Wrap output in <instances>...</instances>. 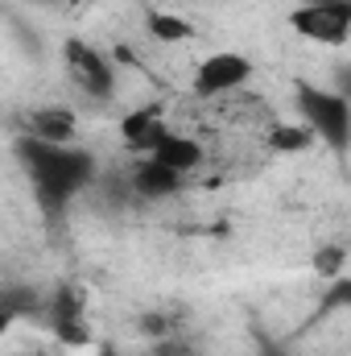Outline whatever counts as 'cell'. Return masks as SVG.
Masks as SVG:
<instances>
[{"label": "cell", "instance_id": "cell-1", "mask_svg": "<svg viewBox=\"0 0 351 356\" xmlns=\"http://www.w3.org/2000/svg\"><path fill=\"white\" fill-rule=\"evenodd\" d=\"M17 162L25 166L37 199L54 211L67 207L71 199H79L95 182V158L79 145H50V141H37V137H21L17 141Z\"/></svg>", "mask_w": 351, "mask_h": 356}, {"label": "cell", "instance_id": "cell-2", "mask_svg": "<svg viewBox=\"0 0 351 356\" xmlns=\"http://www.w3.org/2000/svg\"><path fill=\"white\" fill-rule=\"evenodd\" d=\"M293 99H298L302 124H306L323 145H331V149H348V141H351V104H348V95L298 79Z\"/></svg>", "mask_w": 351, "mask_h": 356}, {"label": "cell", "instance_id": "cell-3", "mask_svg": "<svg viewBox=\"0 0 351 356\" xmlns=\"http://www.w3.org/2000/svg\"><path fill=\"white\" fill-rule=\"evenodd\" d=\"M257 75L252 58H244L240 50H219V54H207L194 71V95L203 99H223V95H236L248 79Z\"/></svg>", "mask_w": 351, "mask_h": 356}, {"label": "cell", "instance_id": "cell-4", "mask_svg": "<svg viewBox=\"0 0 351 356\" xmlns=\"http://www.w3.org/2000/svg\"><path fill=\"white\" fill-rule=\"evenodd\" d=\"M289 29L318 46H343L351 38V0L339 4H302L289 13Z\"/></svg>", "mask_w": 351, "mask_h": 356}, {"label": "cell", "instance_id": "cell-5", "mask_svg": "<svg viewBox=\"0 0 351 356\" xmlns=\"http://www.w3.org/2000/svg\"><path fill=\"white\" fill-rule=\"evenodd\" d=\"M67 71L87 99H112L116 95V67L108 63V54H99L83 38L67 42Z\"/></svg>", "mask_w": 351, "mask_h": 356}, {"label": "cell", "instance_id": "cell-6", "mask_svg": "<svg viewBox=\"0 0 351 356\" xmlns=\"http://www.w3.org/2000/svg\"><path fill=\"white\" fill-rule=\"evenodd\" d=\"M149 158L186 178V175H194V170L203 166V145H198L194 137H182V133H170V129H166V133L157 137V145L149 149Z\"/></svg>", "mask_w": 351, "mask_h": 356}, {"label": "cell", "instance_id": "cell-7", "mask_svg": "<svg viewBox=\"0 0 351 356\" xmlns=\"http://www.w3.org/2000/svg\"><path fill=\"white\" fill-rule=\"evenodd\" d=\"M54 315V332L67 340V344H87L91 332H87V319H83V302H79V294L67 286V290H58V298H54V307H50Z\"/></svg>", "mask_w": 351, "mask_h": 356}, {"label": "cell", "instance_id": "cell-8", "mask_svg": "<svg viewBox=\"0 0 351 356\" xmlns=\"http://www.w3.org/2000/svg\"><path fill=\"white\" fill-rule=\"evenodd\" d=\"M186 186V178L174 175L170 166H162V162H153V158H145L137 170H132V191L141 195V199H170Z\"/></svg>", "mask_w": 351, "mask_h": 356}, {"label": "cell", "instance_id": "cell-9", "mask_svg": "<svg viewBox=\"0 0 351 356\" xmlns=\"http://www.w3.org/2000/svg\"><path fill=\"white\" fill-rule=\"evenodd\" d=\"M75 133H79V124H75V112H67V108H37L29 116V137H37V141L75 145Z\"/></svg>", "mask_w": 351, "mask_h": 356}, {"label": "cell", "instance_id": "cell-10", "mask_svg": "<svg viewBox=\"0 0 351 356\" xmlns=\"http://www.w3.org/2000/svg\"><path fill=\"white\" fill-rule=\"evenodd\" d=\"M162 133H166V124H162L157 108H137L120 120V137H124L128 149H153Z\"/></svg>", "mask_w": 351, "mask_h": 356}, {"label": "cell", "instance_id": "cell-11", "mask_svg": "<svg viewBox=\"0 0 351 356\" xmlns=\"http://www.w3.org/2000/svg\"><path fill=\"white\" fill-rule=\"evenodd\" d=\"M149 38L162 42V46H182V42L194 38V25L178 13H153L149 17Z\"/></svg>", "mask_w": 351, "mask_h": 356}, {"label": "cell", "instance_id": "cell-12", "mask_svg": "<svg viewBox=\"0 0 351 356\" xmlns=\"http://www.w3.org/2000/svg\"><path fill=\"white\" fill-rule=\"evenodd\" d=\"M268 145H273V149H281V154H298V149L314 145V133H310L306 124H281V129H273Z\"/></svg>", "mask_w": 351, "mask_h": 356}, {"label": "cell", "instance_id": "cell-13", "mask_svg": "<svg viewBox=\"0 0 351 356\" xmlns=\"http://www.w3.org/2000/svg\"><path fill=\"white\" fill-rule=\"evenodd\" d=\"M314 269H318L323 277H339V273H343V249H331V253L314 257Z\"/></svg>", "mask_w": 351, "mask_h": 356}, {"label": "cell", "instance_id": "cell-14", "mask_svg": "<svg viewBox=\"0 0 351 356\" xmlns=\"http://www.w3.org/2000/svg\"><path fill=\"white\" fill-rule=\"evenodd\" d=\"M8 323H12V311H4V307H0V336L8 332Z\"/></svg>", "mask_w": 351, "mask_h": 356}, {"label": "cell", "instance_id": "cell-15", "mask_svg": "<svg viewBox=\"0 0 351 356\" xmlns=\"http://www.w3.org/2000/svg\"><path fill=\"white\" fill-rule=\"evenodd\" d=\"M261 356H289V353H285V348H277V344H264Z\"/></svg>", "mask_w": 351, "mask_h": 356}, {"label": "cell", "instance_id": "cell-16", "mask_svg": "<svg viewBox=\"0 0 351 356\" xmlns=\"http://www.w3.org/2000/svg\"><path fill=\"white\" fill-rule=\"evenodd\" d=\"M302 4H339V0H302Z\"/></svg>", "mask_w": 351, "mask_h": 356}, {"label": "cell", "instance_id": "cell-17", "mask_svg": "<svg viewBox=\"0 0 351 356\" xmlns=\"http://www.w3.org/2000/svg\"><path fill=\"white\" fill-rule=\"evenodd\" d=\"M99 356H116V348H103V353H99Z\"/></svg>", "mask_w": 351, "mask_h": 356}]
</instances>
